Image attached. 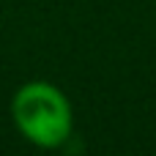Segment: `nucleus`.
<instances>
[{
    "label": "nucleus",
    "mask_w": 156,
    "mask_h": 156,
    "mask_svg": "<svg viewBox=\"0 0 156 156\" xmlns=\"http://www.w3.org/2000/svg\"><path fill=\"white\" fill-rule=\"evenodd\" d=\"M11 118L19 134L38 148H60L74 129L71 104L52 82H25L11 99Z\"/></svg>",
    "instance_id": "nucleus-1"
}]
</instances>
